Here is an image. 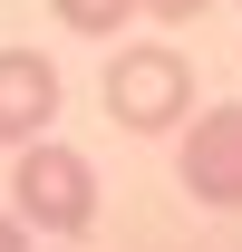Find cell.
<instances>
[{
  "mask_svg": "<svg viewBox=\"0 0 242 252\" xmlns=\"http://www.w3.org/2000/svg\"><path fill=\"white\" fill-rule=\"evenodd\" d=\"M107 117L126 136H175L194 117V59H184L175 39H126L117 59H107Z\"/></svg>",
  "mask_w": 242,
  "mask_h": 252,
  "instance_id": "6da1fadb",
  "label": "cell"
},
{
  "mask_svg": "<svg viewBox=\"0 0 242 252\" xmlns=\"http://www.w3.org/2000/svg\"><path fill=\"white\" fill-rule=\"evenodd\" d=\"M10 214L30 233H88L97 223V165L59 136H30L10 146Z\"/></svg>",
  "mask_w": 242,
  "mask_h": 252,
  "instance_id": "7a4b0ae2",
  "label": "cell"
},
{
  "mask_svg": "<svg viewBox=\"0 0 242 252\" xmlns=\"http://www.w3.org/2000/svg\"><path fill=\"white\" fill-rule=\"evenodd\" d=\"M184 194L213 204V214H242V107H204L184 117Z\"/></svg>",
  "mask_w": 242,
  "mask_h": 252,
  "instance_id": "3957f363",
  "label": "cell"
},
{
  "mask_svg": "<svg viewBox=\"0 0 242 252\" xmlns=\"http://www.w3.org/2000/svg\"><path fill=\"white\" fill-rule=\"evenodd\" d=\"M59 126V68L39 49H0V146H30Z\"/></svg>",
  "mask_w": 242,
  "mask_h": 252,
  "instance_id": "277c9868",
  "label": "cell"
},
{
  "mask_svg": "<svg viewBox=\"0 0 242 252\" xmlns=\"http://www.w3.org/2000/svg\"><path fill=\"white\" fill-rule=\"evenodd\" d=\"M59 20H68L78 39H117L126 20H136V0H59Z\"/></svg>",
  "mask_w": 242,
  "mask_h": 252,
  "instance_id": "5b68a950",
  "label": "cell"
},
{
  "mask_svg": "<svg viewBox=\"0 0 242 252\" xmlns=\"http://www.w3.org/2000/svg\"><path fill=\"white\" fill-rule=\"evenodd\" d=\"M136 10H146V20H194L204 0H136Z\"/></svg>",
  "mask_w": 242,
  "mask_h": 252,
  "instance_id": "8992f818",
  "label": "cell"
},
{
  "mask_svg": "<svg viewBox=\"0 0 242 252\" xmlns=\"http://www.w3.org/2000/svg\"><path fill=\"white\" fill-rule=\"evenodd\" d=\"M0 252H30V223L20 214H0Z\"/></svg>",
  "mask_w": 242,
  "mask_h": 252,
  "instance_id": "52a82bcc",
  "label": "cell"
}]
</instances>
